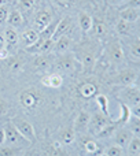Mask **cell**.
I'll list each match as a JSON object with an SVG mask.
<instances>
[{"instance_id": "cell-20", "label": "cell", "mask_w": 140, "mask_h": 156, "mask_svg": "<svg viewBox=\"0 0 140 156\" xmlns=\"http://www.w3.org/2000/svg\"><path fill=\"white\" fill-rule=\"evenodd\" d=\"M84 151L89 156H100L103 154V149L99 147V144L94 140H87L84 144Z\"/></svg>"}, {"instance_id": "cell-26", "label": "cell", "mask_w": 140, "mask_h": 156, "mask_svg": "<svg viewBox=\"0 0 140 156\" xmlns=\"http://www.w3.org/2000/svg\"><path fill=\"white\" fill-rule=\"evenodd\" d=\"M117 129H118V126L116 125V122H110V123H107L102 130H100L99 133H98L96 137H99V138L110 137V136L113 134V133H116V132H117Z\"/></svg>"}, {"instance_id": "cell-4", "label": "cell", "mask_w": 140, "mask_h": 156, "mask_svg": "<svg viewBox=\"0 0 140 156\" xmlns=\"http://www.w3.org/2000/svg\"><path fill=\"white\" fill-rule=\"evenodd\" d=\"M52 22V11L50 10H41L37 15L35 16V21H33V29L36 32H43L47 26Z\"/></svg>"}, {"instance_id": "cell-11", "label": "cell", "mask_w": 140, "mask_h": 156, "mask_svg": "<svg viewBox=\"0 0 140 156\" xmlns=\"http://www.w3.org/2000/svg\"><path fill=\"white\" fill-rule=\"evenodd\" d=\"M62 83H63V77L59 73H52L50 76H46L41 78V85L46 86V88L58 89L62 86Z\"/></svg>"}, {"instance_id": "cell-34", "label": "cell", "mask_w": 140, "mask_h": 156, "mask_svg": "<svg viewBox=\"0 0 140 156\" xmlns=\"http://www.w3.org/2000/svg\"><path fill=\"white\" fill-rule=\"evenodd\" d=\"M129 51H131V55H132L135 59L140 60V40H135L131 43Z\"/></svg>"}, {"instance_id": "cell-36", "label": "cell", "mask_w": 140, "mask_h": 156, "mask_svg": "<svg viewBox=\"0 0 140 156\" xmlns=\"http://www.w3.org/2000/svg\"><path fill=\"white\" fill-rule=\"evenodd\" d=\"M8 14H10V8L8 5H0V25H3L8 18Z\"/></svg>"}, {"instance_id": "cell-22", "label": "cell", "mask_w": 140, "mask_h": 156, "mask_svg": "<svg viewBox=\"0 0 140 156\" xmlns=\"http://www.w3.org/2000/svg\"><path fill=\"white\" fill-rule=\"evenodd\" d=\"M120 16H121L122 21L129 22V23H133V22H136L140 18L136 8H124V10L121 11V15Z\"/></svg>"}, {"instance_id": "cell-8", "label": "cell", "mask_w": 140, "mask_h": 156, "mask_svg": "<svg viewBox=\"0 0 140 156\" xmlns=\"http://www.w3.org/2000/svg\"><path fill=\"white\" fill-rule=\"evenodd\" d=\"M133 138V134L131 133L129 129L127 127H121V129H117L116 136H114V141H116L117 145H120L121 148H127L129 145L131 140Z\"/></svg>"}, {"instance_id": "cell-32", "label": "cell", "mask_w": 140, "mask_h": 156, "mask_svg": "<svg viewBox=\"0 0 140 156\" xmlns=\"http://www.w3.org/2000/svg\"><path fill=\"white\" fill-rule=\"evenodd\" d=\"M107 156H124V148H121L120 145H111L106 149L105 152Z\"/></svg>"}, {"instance_id": "cell-19", "label": "cell", "mask_w": 140, "mask_h": 156, "mask_svg": "<svg viewBox=\"0 0 140 156\" xmlns=\"http://www.w3.org/2000/svg\"><path fill=\"white\" fill-rule=\"evenodd\" d=\"M120 107H121V116L116 121L117 126H121V125H128L131 116H132V112H131V107L127 105L125 103L120 101Z\"/></svg>"}, {"instance_id": "cell-21", "label": "cell", "mask_w": 140, "mask_h": 156, "mask_svg": "<svg viewBox=\"0 0 140 156\" xmlns=\"http://www.w3.org/2000/svg\"><path fill=\"white\" fill-rule=\"evenodd\" d=\"M92 23H94V19H92V16L89 14L80 12V15H78V25H80L83 32H89L92 29Z\"/></svg>"}, {"instance_id": "cell-48", "label": "cell", "mask_w": 140, "mask_h": 156, "mask_svg": "<svg viewBox=\"0 0 140 156\" xmlns=\"http://www.w3.org/2000/svg\"><path fill=\"white\" fill-rule=\"evenodd\" d=\"M138 37L140 40V23H138Z\"/></svg>"}, {"instance_id": "cell-46", "label": "cell", "mask_w": 140, "mask_h": 156, "mask_svg": "<svg viewBox=\"0 0 140 156\" xmlns=\"http://www.w3.org/2000/svg\"><path fill=\"white\" fill-rule=\"evenodd\" d=\"M133 85H135L136 88H138L139 90H140V76L136 77V81H135V83H133Z\"/></svg>"}, {"instance_id": "cell-37", "label": "cell", "mask_w": 140, "mask_h": 156, "mask_svg": "<svg viewBox=\"0 0 140 156\" xmlns=\"http://www.w3.org/2000/svg\"><path fill=\"white\" fill-rule=\"evenodd\" d=\"M15 154H17V149L10 145L0 149V156H15Z\"/></svg>"}, {"instance_id": "cell-18", "label": "cell", "mask_w": 140, "mask_h": 156, "mask_svg": "<svg viewBox=\"0 0 140 156\" xmlns=\"http://www.w3.org/2000/svg\"><path fill=\"white\" fill-rule=\"evenodd\" d=\"M22 40H24L25 45L29 48L39 41V32H36L35 29H26L22 33Z\"/></svg>"}, {"instance_id": "cell-38", "label": "cell", "mask_w": 140, "mask_h": 156, "mask_svg": "<svg viewBox=\"0 0 140 156\" xmlns=\"http://www.w3.org/2000/svg\"><path fill=\"white\" fill-rule=\"evenodd\" d=\"M8 66L11 67V70L18 71L19 69H21V62H19L18 59H13V60H10V62H8Z\"/></svg>"}, {"instance_id": "cell-44", "label": "cell", "mask_w": 140, "mask_h": 156, "mask_svg": "<svg viewBox=\"0 0 140 156\" xmlns=\"http://www.w3.org/2000/svg\"><path fill=\"white\" fill-rule=\"evenodd\" d=\"M4 112H6V104H4V101L0 99V116L4 115Z\"/></svg>"}, {"instance_id": "cell-17", "label": "cell", "mask_w": 140, "mask_h": 156, "mask_svg": "<svg viewBox=\"0 0 140 156\" xmlns=\"http://www.w3.org/2000/svg\"><path fill=\"white\" fill-rule=\"evenodd\" d=\"M70 45H72V38L68 37V36H62L61 38H58V40L55 41L54 52L63 55V54H65V52L70 48Z\"/></svg>"}, {"instance_id": "cell-40", "label": "cell", "mask_w": 140, "mask_h": 156, "mask_svg": "<svg viewBox=\"0 0 140 156\" xmlns=\"http://www.w3.org/2000/svg\"><path fill=\"white\" fill-rule=\"evenodd\" d=\"M131 112H132L133 116H136V118L140 119V103H138V104H135V105L131 107Z\"/></svg>"}, {"instance_id": "cell-39", "label": "cell", "mask_w": 140, "mask_h": 156, "mask_svg": "<svg viewBox=\"0 0 140 156\" xmlns=\"http://www.w3.org/2000/svg\"><path fill=\"white\" fill-rule=\"evenodd\" d=\"M124 8H140V0H128Z\"/></svg>"}, {"instance_id": "cell-47", "label": "cell", "mask_w": 140, "mask_h": 156, "mask_svg": "<svg viewBox=\"0 0 140 156\" xmlns=\"http://www.w3.org/2000/svg\"><path fill=\"white\" fill-rule=\"evenodd\" d=\"M111 3H114V4H120V3H125L128 2V0H110Z\"/></svg>"}, {"instance_id": "cell-33", "label": "cell", "mask_w": 140, "mask_h": 156, "mask_svg": "<svg viewBox=\"0 0 140 156\" xmlns=\"http://www.w3.org/2000/svg\"><path fill=\"white\" fill-rule=\"evenodd\" d=\"M54 45H55V41H52L51 38H50V40H46L43 44H41L40 49H39V54H48V52L54 51Z\"/></svg>"}, {"instance_id": "cell-31", "label": "cell", "mask_w": 140, "mask_h": 156, "mask_svg": "<svg viewBox=\"0 0 140 156\" xmlns=\"http://www.w3.org/2000/svg\"><path fill=\"white\" fill-rule=\"evenodd\" d=\"M61 140H62L63 144H66V145H69V144H72L73 141L76 140V132L73 129H68L65 130V132L61 134Z\"/></svg>"}, {"instance_id": "cell-5", "label": "cell", "mask_w": 140, "mask_h": 156, "mask_svg": "<svg viewBox=\"0 0 140 156\" xmlns=\"http://www.w3.org/2000/svg\"><path fill=\"white\" fill-rule=\"evenodd\" d=\"M110 118H107L106 115H103L102 112H98L89 119V125H88V130L91 132V134L96 136L103 127L107 123H110Z\"/></svg>"}, {"instance_id": "cell-35", "label": "cell", "mask_w": 140, "mask_h": 156, "mask_svg": "<svg viewBox=\"0 0 140 156\" xmlns=\"http://www.w3.org/2000/svg\"><path fill=\"white\" fill-rule=\"evenodd\" d=\"M36 4V0H19V7L22 11H30Z\"/></svg>"}, {"instance_id": "cell-25", "label": "cell", "mask_w": 140, "mask_h": 156, "mask_svg": "<svg viewBox=\"0 0 140 156\" xmlns=\"http://www.w3.org/2000/svg\"><path fill=\"white\" fill-rule=\"evenodd\" d=\"M128 148V156H139L140 155V137H135L131 140Z\"/></svg>"}, {"instance_id": "cell-12", "label": "cell", "mask_w": 140, "mask_h": 156, "mask_svg": "<svg viewBox=\"0 0 140 156\" xmlns=\"http://www.w3.org/2000/svg\"><path fill=\"white\" fill-rule=\"evenodd\" d=\"M136 77H138V74H136L133 70L128 69V70H122L121 73H120L118 76H117L116 82H117V83H120V85L129 86V85H133V83H135Z\"/></svg>"}, {"instance_id": "cell-49", "label": "cell", "mask_w": 140, "mask_h": 156, "mask_svg": "<svg viewBox=\"0 0 140 156\" xmlns=\"http://www.w3.org/2000/svg\"><path fill=\"white\" fill-rule=\"evenodd\" d=\"M133 65H135L138 69H140V60H138V62H135V63H133Z\"/></svg>"}, {"instance_id": "cell-45", "label": "cell", "mask_w": 140, "mask_h": 156, "mask_svg": "<svg viewBox=\"0 0 140 156\" xmlns=\"http://www.w3.org/2000/svg\"><path fill=\"white\" fill-rule=\"evenodd\" d=\"M6 48V40H4V36L0 34V49Z\"/></svg>"}, {"instance_id": "cell-27", "label": "cell", "mask_w": 140, "mask_h": 156, "mask_svg": "<svg viewBox=\"0 0 140 156\" xmlns=\"http://www.w3.org/2000/svg\"><path fill=\"white\" fill-rule=\"evenodd\" d=\"M95 60H96V56L94 55V52L84 51L83 54H81V62H83V65L85 66L87 69H92V67H94Z\"/></svg>"}, {"instance_id": "cell-10", "label": "cell", "mask_w": 140, "mask_h": 156, "mask_svg": "<svg viewBox=\"0 0 140 156\" xmlns=\"http://www.w3.org/2000/svg\"><path fill=\"white\" fill-rule=\"evenodd\" d=\"M89 119H91V115H89L88 112H85V111H81L74 121V127H73V130H74L76 133L87 132V130H88V125H89Z\"/></svg>"}, {"instance_id": "cell-9", "label": "cell", "mask_w": 140, "mask_h": 156, "mask_svg": "<svg viewBox=\"0 0 140 156\" xmlns=\"http://www.w3.org/2000/svg\"><path fill=\"white\" fill-rule=\"evenodd\" d=\"M109 58L113 62L120 63L124 60V48H122L121 43L118 40H114L109 45Z\"/></svg>"}, {"instance_id": "cell-42", "label": "cell", "mask_w": 140, "mask_h": 156, "mask_svg": "<svg viewBox=\"0 0 140 156\" xmlns=\"http://www.w3.org/2000/svg\"><path fill=\"white\" fill-rule=\"evenodd\" d=\"M55 2H57L59 5H62V7H69V5L73 4L74 0H55Z\"/></svg>"}, {"instance_id": "cell-2", "label": "cell", "mask_w": 140, "mask_h": 156, "mask_svg": "<svg viewBox=\"0 0 140 156\" xmlns=\"http://www.w3.org/2000/svg\"><path fill=\"white\" fill-rule=\"evenodd\" d=\"M118 96H120V101L125 103V104L129 105V107L140 103V90L135 85L124 86V88L120 90Z\"/></svg>"}, {"instance_id": "cell-1", "label": "cell", "mask_w": 140, "mask_h": 156, "mask_svg": "<svg viewBox=\"0 0 140 156\" xmlns=\"http://www.w3.org/2000/svg\"><path fill=\"white\" fill-rule=\"evenodd\" d=\"M4 133H6V144H8L10 147H21L25 144H29V141L17 130V127L14 126L13 122L7 123L4 126Z\"/></svg>"}, {"instance_id": "cell-7", "label": "cell", "mask_w": 140, "mask_h": 156, "mask_svg": "<svg viewBox=\"0 0 140 156\" xmlns=\"http://www.w3.org/2000/svg\"><path fill=\"white\" fill-rule=\"evenodd\" d=\"M19 100H21V104L28 110H33L39 104V96L33 90H24L19 94Z\"/></svg>"}, {"instance_id": "cell-24", "label": "cell", "mask_w": 140, "mask_h": 156, "mask_svg": "<svg viewBox=\"0 0 140 156\" xmlns=\"http://www.w3.org/2000/svg\"><path fill=\"white\" fill-rule=\"evenodd\" d=\"M96 103H98V105H99V108H100V112H102L103 115H106L107 118H110L111 114H110V108H109L107 96H105V94H98L96 96Z\"/></svg>"}, {"instance_id": "cell-41", "label": "cell", "mask_w": 140, "mask_h": 156, "mask_svg": "<svg viewBox=\"0 0 140 156\" xmlns=\"http://www.w3.org/2000/svg\"><path fill=\"white\" fill-rule=\"evenodd\" d=\"M10 58V49L2 48L0 49V60H7Z\"/></svg>"}, {"instance_id": "cell-29", "label": "cell", "mask_w": 140, "mask_h": 156, "mask_svg": "<svg viewBox=\"0 0 140 156\" xmlns=\"http://www.w3.org/2000/svg\"><path fill=\"white\" fill-rule=\"evenodd\" d=\"M128 123H129V130H131V133H132L135 137H140V119L132 115Z\"/></svg>"}, {"instance_id": "cell-30", "label": "cell", "mask_w": 140, "mask_h": 156, "mask_svg": "<svg viewBox=\"0 0 140 156\" xmlns=\"http://www.w3.org/2000/svg\"><path fill=\"white\" fill-rule=\"evenodd\" d=\"M92 30H94V34L98 37H103L106 34V26L102 21L99 19H95L94 23H92Z\"/></svg>"}, {"instance_id": "cell-15", "label": "cell", "mask_w": 140, "mask_h": 156, "mask_svg": "<svg viewBox=\"0 0 140 156\" xmlns=\"http://www.w3.org/2000/svg\"><path fill=\"white\" fill-rule=\"evenodd\" d=\"M4 40H6V43L8 44V48H11V47H15L17 44H18V41H19L18 30L14 29V27H11V26H8L7 29L4 30Z\"/></svg>"}, {"instance_id": "cell-23", "label": "cell", "mask_w": 140, "mask_h": 156, "mask_svg": "<svg viewBox=\"0 0 140 156\" xmlns=\"http://www.w3.org/2000/svg\"><path fill=\"white\" fill-rule=\"evenodd\" d=\"M50 65H51V60L46 54H37L35 62H33V66L39 70H46L50 67Z\"/></svg>"}, {"instance_id": "cell-16", "label": "cell", "mask_w": 140, "mask_h": 156, "mask_svg": "<svg viewBox=\"0 0 140 156\" xmlns=\"http://www.w3.org/2000/svg\"><path fill=\"white\" fill-rule=\"evenodd\" d=\"M78 92H80V94L84 99H91V97H94L98 93V86L92 82H84L78 88Z\"/></svg>"}, {"instance_id": "cell-51", "label": "cell", "mask_w": 140, "mask_h": 156, "mask_svg": "<svg viewBox=\"0 0 140 156\" xmlns=\"http://www.w3.org/2000/svg\"><path fill=\"white\" fill-rule=\"evenodd\" d=\"M100 156H107V155H106V154H102V155H100Z\"/></svg>"}, {"instance_id": "cell-14", "label": "cell", "mask_w": 140, "mask_h": 156, "mask_svg": "<svg viewBox=\"0 0 140 156\" xmlns=\"http://www.w3.org/2000/svg\"><path fill=\"white\" fill-rule=\"evenodd\" d=\"M7 21H8V25H10L11 27H14V29H18V27H21L22 25H24V16H22L21 10H13V11H10Z\"/></svg>"}, {"instance_id": "cell-50", "label": "cell", "mask_w": 140, "mask_h": 156, "mask_svg": "<svg viewBox=\"0 0 140 156\" xmlns=\"http://www.w3.org/2000/svg\"><path fill=\"white\" fill-rule=\"evenodd\" d=\"M7 3V0H0V5H4Z\"/></svg>"}, {"instance_id": "cell-13", "label": "cell", "mask_w": 140, "mask_h": 156, "mask_svg": "<svg viewBox=\"0 0 140 156\" xmlns=\"http://www.w3.org/2000/svg\"><path fill=\"white\" fill-rule=\"evenodd\" d=\"M70 25H72V19H70L69 16H65L63 19H61V21L58 22L57 29H55V32H54V34H52L51 40L52 41H57L58 38H61L62 36H65L66 32L69 30Z\"/></svg>"}, {"instance_id": "cell-28", "label": "cell", "mask_w": 140, "mask_h": 156, "mask_svg": "<svg viewBox=\"0 0 140 156\" xmlns=\"http://www.w3.org/2000/svg\"><path fill=\"white\" fill-rule=\"evenodd\" d=\"M117 33H118L120 36H128L131 33V30H132V23H129V22H125L122 21V19H120L118 23H117Z\"/></svg>"}, {"instance_id": "cell-52", "label": "cell", "mask_w": 140, "mask_h": 156, "mask_svg": "<svg viewBox=\"0 0 140 156\" xmlns=\"http://www.w3.org/2000/svg\"><path fill=\"white\" fill-rule=\"evenodd\" d=\"M139 156H140V155H139Z\"/></svg>"}, {"instance_id": "cell-6", "label": "cell", "mask_w": 140, "mask_h": 156, "mask_svg": "<svg viewBox=\"0 0 140 156\" xmlns=\"http://www.w3.org/2000/svg\"><path fill=\"white\" fill-rule=\"evenodd\" d=\"M55 65H57V69H59V70L66 71V73H72V71H74L76 67H77V60H76V58L72 56V55L63 54L61 58H58Z\"/></svg>"}, {"instance_id": "cell-43", "label": "cell", "mask_w": 140, "mask_h": 156, "mask_svg": "<svg viewBox=\"0 0 140 156\" xmlns=\"http://www.w3.org/2000/svg\"><path fill=\"white\" fill-rule=\"evenodd\" d=\"M6 144V133H4V129H0V147Z\"/></svg>"}, {"instance_id": "cell-3", "label": "cell", "mask_w": 140, "mask_h": 156, "mask_svg": "<svg viewBox=\"0 0 140 156\" xmlns=\"http://www.w3.org/2000/svg\"><path fill=\"white\" fill-rule=\"evenodd\" d=\"M13 123H14V126L17 127V130H18V132L21 133L29 143H35L36 141V133H35V129H33L32 123H29L28 121L21 119V118H15L13 121Z\"/></svg>"}]
</instances>
